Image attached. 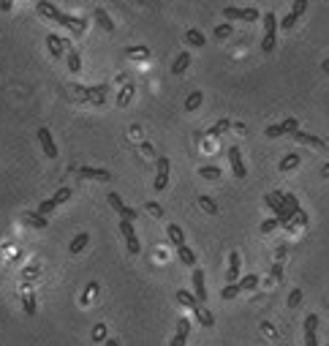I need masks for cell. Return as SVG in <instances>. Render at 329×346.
Wrapping results in <instances>:
<instances>
[{"label":"cell","instance_id":"cell-1","mask_svg":"<svg viewBox=\"0 0 329 346\" xmlns=\"http://www.w3.org/2000/svg\"><path fill=\"white\" fill-rule=\"evenodd\" d=\"M275 46H278V17L272 11L264 14V38H261V52L264 55H270V52H275Z\"/></svg>","mask_w":329,"mask_h":346},{"label":"cell","instance_id":"cell-2","mask_svg":"<svg viewBox=\"0 0 329 346\" xmlns=\"http://www.w3.org/2000/svg\"><path fill=\"white\" fill-rule=\"evenodd\" d=\"M120 232L125 237V246H128V254H139L142 251V243L136 237V229H134V221H128V218H120Z\"/></svg>","mask_w":329,"mask_h":346},{"label":"cell","instance_id":"cell-3","mask_svg":"<svg viewBox=\"0 0 329 346\" xmlns=\"http://www.w3.org/2000/svg\"><path fill=\"white\" fill-rule=\"evenodd\" d=\"M229 22H258V9H240V6H226L221 11Z\"/></svg>","mask_w":329,"mask_h":346},{"label":"cell","instance_id":"cell-4","mask_svg":"<svg viewBox=\"0 0 329 346\" xmlns=\"http://www.w3.org/2000/svg\"><path fill=\"white\" fill-rule=\"evenodd\" d=\"M308 3H310V0H294V6H291V11H288V14H286V17H283V19H280V28H283V30H291V28L296 25V22H300V19H302V14H305V11H308Z\"/></svg>","mask_w":329,"mask_h":346},{"label":"cell","instance_id":"cell-5","mask_svg":"<svg viewBox=\"0 0 329 346\" xmlns=\"http://www.w3.org/2000/svg\"><path fill=\"white\" fill-rule=\"evenodd\" d=\"M169 172H171V161L166 155H161L158 158V172H155V180H153V188L155 191H166L169 185Z\"/></svg>","mask_w":329,"mask_h":346},{"label":"cell","instance_id":"cell-6","mask_svg":"<svg viewBox=\"0 0 329 346\" xmlns=\"http://www.w3.org/2000/svg\"><path fill=\"white\" fill-rule=\"evenodd\" d=\"M106 199H109V204H112V210H117V213H120V218H128V221H136V218H139V210L128 207V204L120 199V194L112 191V194L106 196Z\"/></svg>","mask_w":329,"mask_h":346},{"label":"cell","instance_id":"cell-7","mask_svg":"<svg viewBox=\"0 0 329 346\" xmlns=\"http://www.w3.org/2000/svg\"><path fill=\"white\" fill-rule=\"evenodd\" d=\"M229 164H231V172H234V177H237V180H245V177H248L245 161H242V153H240L237 145L229 147Z\"/></svg>","mask_w":329,"mask_h":346},{"label":"cell","instance_id":"cell-8","mask_svg":"<svg viewBox=\"0 0 329 346\" xmlns=\"http://www.w3.org/2000/svg\"><path fill=\"white\" fill-rule=\"evenodd\" d=\"M74 93H79L84 101H90V104H104L106 98V85H98V88H76Z\"/></svg>","mask_w":329,"mask_h":346},{"label":"cell","instance_id":"cell-9","mask_svg":"<svg viewBox=\"0 0 329 346\" xmlns=\"http://www.w3.org/2000/svg\"><path fill=\"white\" fill-rule=\"evenodd\" d=\"M193 295L201 305L207 303V284H204V270L201 267H193Z\"/></svg>","mask_w":329,"mask_h":346},{"label":"cell","instance_id":"cell-10","mask_svg":"<svg viewBox=\"0 0 329 346\" xmlns=\"http://www.w3.org/2000/svg\"><path fill=\"white\" fill-rule=\"evenodd\" d=\"M76 175H79L82 180H101V183L112 180V172H109V169H98V167H79V169H76Z\"/></svg>","mask_w":329,"mask_h":346},{"label":"cell","instance_id":"cell-11","mask_svg":"<svg viewBox=\"0 0 329 346\" xmlns=\"http://www.w3.org/2000/svg\"><path fill=\"white\" fill-rule=\"evenodd\" d=\"M316 330H318V316L316 313H308L305 316V346H318Z\"/></svg>","mask_w":329,"mask_h":346},{"label":"cell","instance_id":"cell-12","mask_svg":"<svg viewBox=\"0 0 329 346\" xmlns=\"http://www.w3.org/2000/svg\"><path fill=\"white\" fill-rule=\"evenodd\" d=\"M38 142H41L44 153H46V158H57V145H54V139H52L49 128H38Z\"/></svg>","mask_w":329,"mask_h":346},{"label":"cell","instance_id":"cell-13","mask_svg":"<svg viewBox=\"0 0 329 346\" xmlns=\"http://www.w3.org/2000/svg\"><path fill=\"white\" fill-rule=\"evenodd\" d=\"M46 49H49V55H52V58H63V55H66V49H68V44L66 41H63V38L60 36H54V33H49V36H46Z\"/></svg>","mask_w":329,"mask_h":346},{"label":"cell","instance_id":"cell-14","mask_svg":"<svg viewBox=\"0 0 329 346\" xmlns=\"http://www.w3.org/2000/svg\"><path fill=\"white\" fill-rule=\"evenodd\" d=\"M38 14H41V17H46V19H52V22H57L60 25V19H63V11L57 9V6H52L49 0H38Z\"/></svg>","mask_w":329,"mask_h":346},{"label":"cell","instance_id":"cell-15","mask_svg":"<svg viewBox=\"0 0 329 346\" xmlns=\"http://www.w3.org/2000/svg\"><path fill=\"white\" fill-rule=\"evenodd\" d=\"M264 202H267V207L275 213V218H280L286 213V202H283V194H280V191L278 194H267V196H264Z\"/></svg>","mask_w":329,"mask_h":346},{"label":"cell","instance_id":"cell-16","mask_svg":"<svg viewBox=\"0 0 329 346\" xmlns=\"http://www.w3.org/2000/svg\"><path fill=\"white\" fill-rule=\"evenodd\" d=\"M291 137L296 139V142H302V145L318 147V150H321V147H329V145H326V142H324V139H321V137H313V134H308V131H300V128H296V131L291 134Z\"/></svg>","mask_w":329,"mask_h":346},{"label":"cell","instance_id":"cell-17","mask_svg":"<svg viewBox=\"0 0 329 346\" xmlns=\"http://www.w3.org/2000/svg\"><path fill=\"white\" fill-rule=\"evenodd\" d=\"M60 25H63V28H68L74 36H82V33H84V28H87V25H84V19H79V17H68V14H63Z\"/></svg>","mask_w":329,"mask_h":346},{"label":"cell","instance_id":"cell-18","mask_svg":"<svg viewBox=\"0 0 329 346\" xmlns=\"http://www.w3.org/2000/svg\"><path fill=\"white\" fill-rule=\"evenodd\" d=\"M188 333H191V322H188V319H180V322H177V333H174V338H171V346H185Z\"/></svg>","mask_w":329,"mask_h":346},{"label":"cell","instance_id":"cell-19","mask_svg":"<svg viewBox=\"0 0 329 346\" xmlns=\"http://www.w3.org/2000/svg\"><path fill=\"white\" fill-rule=\"evenodd\" d=\"M191 52H180L177 58H174V63H171V74L174 76H180V74H185L188 71V66H191Z\"/></svg>","mask_w":329,"mask_h":346},{"label":"cell","instance_id":"cell-20","mask_svg":"<svg viewBox=\"0 0 329 346\" xmlns=\"http://www.w3.org/2000/svg\"><path fill=\"white\" fill-rule=\"evenodd\" d=\"M193 313H196V319H199L201 327H215V316H213V311H210L207 305H196Z\"/></svg>","mask_w":329,"mask_h":346},{"label":"cell","instance_id":"cell-21","mask_svg":"<svg viewBox=\"0 0 329 346\" xmlns=\"http://www.w3.org/2000/svg\"><path fill=\"white\" fill-rule=\"evenodd\" d=\"M174 300L180 303V305H185V308H196V305H201L199 300H196V295L193 292H188V289H177V295H174Z\"/></svg>","mask_w":329,"mask_h":346},{"label":"cell","instance_id":"cell-22","mask_svg":"<svg viewBox=\"0 0 329 346\" xmlns=\"http://www.w3.org/2000/svg\"><path fill=\"white\" fill-rule=\"evenodd\" d=\"M166 234H169V240H171V246H174V248L185 246V232H183V226L169 224V226H166Z\"/></svg>","mask_w":329,"mask_h":346},{"label":"cell","instance_id":"cell-23","mask_svg":"<svg viewBox=\"0 0 329 346\" xmlns=\"http://www.w3.org/2000/svg\"><path fill=\"white\" fill-rule=\"evenodd\" d=\"M237 275H240V254H237V251H231V254H229V270H226V281L234 284Z\"/></svg>","mask_w":329,"mask_h":346},{"label":"cell","instance_id":"cell-24","mask_svg":"<svg viewBox=\"0 0 329 346\" xmlns=\"http://www.w3.org/2000/svg\"><path fill=\"white\" fill-rule=\"evenodd\" d=\"M22 221H25L27 226H33V229H46V226H49L46 216H41V213H25V216H22Z\"/></svg>","mask_w":329,"mask_h":346},{"label":"cell","instance_id":"cell-25","mask_svg":"<svg viewBox=\"0 0 329 346\" xmlns=\"http://www.w3.org/2000/svg\"><path fill=\"white\" fill-rule=\"evenodd\" d=\"M66 63H68V71H71V74L82 71V58H79V52H76V49H71V46L66 49Z\"/></svg>","mask_w":329,"mask_h":346},{"label":"cell","instance_id":"cell-26","mask_svg":"<svg viewBox=\"0 0 329 346\" xmlns=\"http://www.w3.org/2000/svg\"><path fill=\"white\" fill-rule=\"evenodd\" d=\"M185 44H191V46H196V49H201V46L207 44V36L201 33V30H196V28H191L185 33Z\"/></svg>","mask_w":329,"mask_h":346},{"label":"cell","instance_id":"cell-27","mask_svg":"<svg viewBox=\"0 0 329 346\" xmlns=\"http://www.w3.org/2000/svg\"><path fill=\"white\" fill-rule=\"evenodd\" d=\"M302 164V155L300 153H288V155H283L280 158V172H291V169H296Z\"/></svg>","mask_w":329,"mask_h":346},{"label":"cell","instance_id":"cell-28","mask_svg":"<svg viewBox=\"0 0 329 346\" xmlns=\"http://www.w3.org/2000/svg\"><path fill=\"white\" fill-rule=\"evenodd\" d=\"M87 243H90V234H87V232H79V234H76V237L71 240V246H68V251H71V254H82Z\"/></svg>","mask_w":329,"mask_h":346},{"label":"cell","instance_id":"cell-29","mask_svg":"<svg viewBox=\"0 0 329 346\" xmlns=\"http://www.w3.org/2000/svg\"><path fill=\"white\" fill-rule=\"evenodd\" d=\"M96 22L106 30V33H114V22H112V17L106 14V9H96Z\"/></svg>","mask_w":329,"mask_h":346},{"label":"cell","instance_id":"cell-30","mask_svg":"<svg viewBox=\"0 0 329 346\" xmlns=\"http://www.w3.org/2000/svg\"><path fill=\"white\" fill-rule=\"evenodd\" d=\"M177 259H180L185 267H196V254H193L188 246H180V248H177Z\"/></svg>","mask_w":329,"mask_h":346},{"label":"cell","instance_id":"cell-31","mask_svg":"<svg viewBox=\"0 0 329 346\" xmlns=\"http://www.w3.org/2000/svg\"><path fill=\"white\" fill-rule=\"evenodd\" d=\"M201 101H204V93H201V90H193L191 96L185 98V109H188V112H196V109L201 107Z\"/></svg>","mask_w":329,"mask_h":346},{"label":"cell","instance_id":"cell-32","mask_svg":"<svg viewBox=\"0 0 329 346\" xmlns=\"http://www.w3.org/2000/svg\"><path fill=\"white\" fill-rule=\"evenodd\" d=\"M221 167H213V164H207V167H199V177L204 180H221Z\"/></svg>","mask_w":329,"mask_h":346},{"label":"cell","instance_id":"cell-33","mask_svg":"<svg viewBox=\"0 0 329 346\" xmlns=\"http://www.w3.org/2000/svg\"><path fill=\"white\" fill-rule=\"evenodd\" d=\"M237 284H240L242 292H253V289L258 286V275H245V278L237 281Z\"/></svg>","mask_w":329,"mask_h":346},{"label":"cell","instance_id":"cell-34","mask_svg":"<svg viewBox=\"0 0 329 346\" xmlns=\"http://www.w3.org/2000/svg\"><path fill=\"white\" fill-rule=\"evenodd\" d=\"M286 125L283 123H278V125H267V131H264V137H270V139H278V137H286Z\"/></svg>","mask_w":329,"mask_h":346},{"label":"cell","instance_id":"cell-35","mask_svg":"<svg viewBox=\"0 0 329 346\" xmlns=\"http://www.w3.org/2000/svg\"><path fill=\"white\" fill-rule=\"evenodd\" d=\"M125 55H128V58H150V49H147V46H128V49H125Z\"/></svg>","mask_w":329,"mask_h":346},{"label":"cell","instance_id":"cell-36","mask_svg":"<svg viewBox=\"0 0 329 346\" xmlns=\"http://www.w3.org/2000/svg\"><path fill=\"white\" fill-rule=\"evenodd\" d=\"M240 292H242V289H240L237 281H234V284H226V289L221 292V297H223V300H234V297H237Z\"/></svg>","mask_w":329,"mask_h":346},{"label":"cell","instance_id":"cell-37","mask_svg":"<svg viewBox=\"0 0 329 346\" xmlns=\"http://www.w3.org/2000/svg\"><path fill=\"white\" fill-rule=\"evenodd\" d=\"M199 204H201V210H204V213H210V216L218 213V204L210 199V196H199Z\"/></svg>","mask_w":329,"mask_h":346},{"label":"cell","instance_id":"cell-38","mask_svg":"<svg viewBox=\"0 0 329 346\" xmlns=\"http://www.w3.org/2000/svg\"><path fill=\"white\" fill-rule=\"evenodd\" d=\"M231 128V120H218L213 128H210V137H221L223 131H229Z\"/></svg>","mask_w":329,"mask_h":346},{"label":"cell","instance_id":"cell-39","mask_svg":"<svg viewBox=\"0 0 329 346\" xmlns=\"http://www.w3.org/2000/svg\"><path fill=\"white\" fill-rule=\"evenodd\" d=\"M278 226H280L278 218H267V221H261V226H258V232H261V234H270V232H275Z\"/></svg>","mask_w":329,"mask_h":346},{"label":"cell","instance_id":"cell-40","mask_svg":"<svg viewBox=\"0 0 329 346\" xmlns=\"http://www.w3.org/2000/svg\"><path fill=\"white\" fill-rule=\"evenodd\" d=\"M22 305H25L27 316H33V313H36V295H25V297H22Z\"/></svg>","mask_w":329,"mask_h":346},{"label":"cell","instance_id":"cell-41","mask_svg":"<svg viewBox=\"0 0 329 346\" xmlns=\"http://www.w3.org/2000/svg\"><path fill=\"white\" fill-rule=\"evenodd\" d=\"M68 199H71V188H60V191H57V194L52 196V202L57 204V207H60L63 202H68Z\"/></svg>","mask_w":329,"mask_h":346},{"label":"cell","instance_id":"cell-42","mask_svg":"<svg viewBox=\"0 0 329 346\" xmlns=\"http://www.w3.org/2000/svg\"><path fill=\"white\" fill-rule=\"evenodd\" d=\"M283 202H286V207L291 210V213H300V210H302V207H300V202H296V196H294V194H283Z\"/></svg>","mask_w":329,"mask_h":346},{"label":"cell","instance_id":"cell-43","mask_svg":"<svg viewBox=\"0 0 329 346\" xmlns=\"http://www.w3.org/2000/svg\"><path fill=\"white\" fill-rule=\"evenodd\" d=\"M300 303H302V289H291V295H288L286 305H288V308H296Z\"/></svg>","mask_w":329,"mask_h":346},{"label":"cell","instance_id":"cell-44","mask_svg":"<svg viewBox=\"0 0 329 346\" xmlns=\"http://www.w3.org/2000/svg\"><path fill=\"white\" fill-rule=\"evenodd\" d=\"M54 207H57V204H54L52 199H46V202H41V204H38V210H36V213H41V216H49Z\"/></svg>","mask_w":329,"mask_h":346},{"label":"cell","instance_id":"cell-45","mask_svg":"<svg viewBox=\"0 0 329 346\" xmlns=\"http://www.w3.org/2000/svg\"><path fill=\"white\" fill-rule=\"evenodd\" d=\"M231 30H234V28L229 25V22H226V25H218V28H215V38H229Z\"/></svg>","mask_w":329,"mask_h":346},{"label":"cell","instance_id":"cell-46","mask_svg":"<svg viewBox=\"0 0 329 346\" xmlns=\"http://www.w3.org/2000/svg\"><path fill=\"white\" fill-rule=\"evenodd\" d=\"M283 125H286V131H288V134H294L296 128H300V123H296V117H286V120H283Z\"/></svg>","mask_w":329,"mask_h":346},{"label":"cell","instance_id":"cell-47","mask_svg":"<svg viewBox=\"0 0 329 346\" xmlns=\"http://www.w3.org/2000/svg\"><path fill=\"white\" fill-rule=\"evenodd\" d=\"M131 96H134V85H128V88H125V90L120 93V104H128Z\"/></svg>","mask_w":329,"mask_h":346},{"label":"cell","instance_id":"cell-48","mask_svg":"<svg viewBox=\"0 0 329 346\" xmlns=\"http://www.w3.org/2000/svg\"><path fill=\"white\" fill-rule=\"evenodd\" d=\"M93 338H96V341H104V338H106V327H104V325H96V330H93Z\"/></svg>","mask_w":329,"mask_h":346},{"label":"cell","instance_id":"cell-49","mask_svg":"<svg viewBox=\"0 0 329 346\" xmlns=\"http://www.w3.org/2000/svg\"><path fill=\"white\" fill-rule=\"evenodd\" d=\"M147 210H150L153 216H163V207H161L158 202H147Z\"/></svg>","mask_w":329,"mask_h":346},{"label":"cell","instance_id":"cell-50","mask_svg":"<svg viewBox=\"0 0 329 346\" xmlns=\"http://www.w3.org/2000/svg\"><path fill=\"white\" fill-rule=\"evenodd\" d=\"M280 278H283V264H275V267H272V281H280Z\"/></svg>","mask_w":329,"mask_h":346},{"label":"cell","instance_id":"cell-51","mask_svg":"<svg viewBox=\"0 0 329 346\" xmlns=\"http://www.w3.org/2000/svg\"><path fill=\"white\" fill-rule=\"evenodd\" d=\"M286 254H288V248H286V246H278V251H275L278 262H283V259H286Z\"/></svg>","mask_w":329,"mask_h":346},{"label":"cell","instance_id":"cell-52","mask_svg":"<svg viewBox=\"0 0 329 346\" xmlns=\"http://www.w3.org/2000/svg\"><path fill=\"white\" fill-rule=\"evenodd\" d=\"M321 71H324V74H329V58H326L324 63H321Z\"/></svg>","mask_w":329,"mask_h":346},{"label":"cell","instance_id":"cell-53","mask_svg":"<svg viewBox=\"0 0 329 346\" xmlns=\"http://www.w3.org/2000/svg\"><path fill=\"white\" fill-rule=\"evenodd\" d=\"M321 175H324V177H329V164H326L324 169H321Z\"/></svg>","mask_w":329,"mask_h":346},{"label":"cell","instance_id":"cell-54","mask_svg":"<svg viewBox=\"0 0 329 346\" xmlns=\"http://www.w3.org/2000/svg\"><path fill=\"white\" fill-rule=\"evenodd\" d=\"M106 346H120V343H117L114 338H109V341H106Z\"/></svg>","mask_w":329,"mask_h":346}]
</instances>
